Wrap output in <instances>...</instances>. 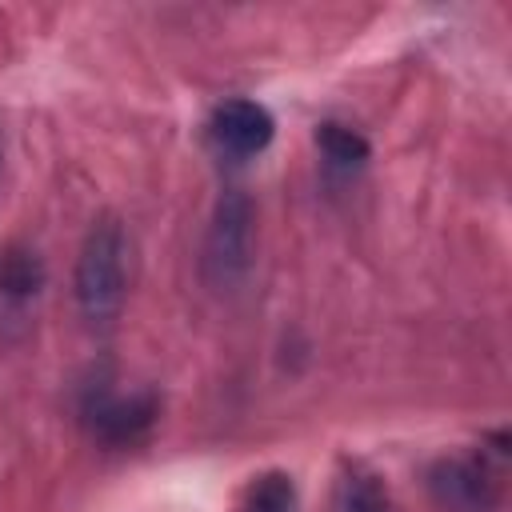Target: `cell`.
I'll return each instance as SVG.
<instances>
[{"label":"cell","mask_w":512,"mask_h":512,"mask_svg":"<svg viewBox=\"0 0 512 512\" xmlns=\"http://www.w3.org/2000/svg\"><path fill=\"white\" fill-rule=\"evenodd\" d=\"M128 300V236L116 216H96L76 256V304L92 328H112Z\"/></svg>","instance_id":"6da1fadb"},{"label":"cell","mask_w":512,"mask_h":512,"mask_svg":"<svg viewBox=\"0 0 512 512\" xmlns=\"http://www.w3.org/2000/svg\"><path fill=\"white\" fill-rule=\"evenodd\" d=\"M504 432L496 436V448L484 452H460L440 456L428 468V492L440 512H500L504 504Z\"/></svg>","instance_id":"7a4b0ae2"},{"label":"cell","mask_w":512,"mask_h":512,"mask_svg":"<svg viewBox=\"0 0 512 512\" xmlns=\"http://www.w3.org/2000/svg\"><path fill=\"white\" fill-rule=\"evenodd\" d=\"M252 224H256L252 200L240 188H228L212 208V220H208V232H204V252H200V272L212 288L228 292L248 276V268H252Z\"/></svg>","instance_id":"3957f363"},{"label":"cell","mask_w":512,"mask_h":512,"mask_svg":"<svg viewBox=\"0 0 512 512\" xmlns=\"http://www.w3.org/2000/svg\"><path fill=\"white\" fill-rule=\"evenodd\" d=\"M80 420L92 440L108 448H132L156 428L160 400L156 392H116L108 384H88L80 392Z\"/></svg>","instance_id":"277c9868"},{"label":"cell","mask_w":512,"mask_h":512,"mask_svg":"<svg viewBox=\"0 0 512 512\" xmlns=\"http://www.w3.org/2000/svg\"><path fill=\"white\" fill-rule=\"evenodd\" d=\"M272 136H276L272 112L248 96H232V100L216 104L208 116V144L228 160L260 156L272 144Z\"/></svg>","instance_id":"5b68a950"},{"label":"cell","mask_w":512,"mask_h":512,"mask_svg":"<svg viewBox=\"0 0 512 512\" xmlns=\"http://www.w3.org/2000/svg\"><path fill=\"white\" fill-rule=\"evenodd\" d=\"M44 288V260L32 252V248H4L0 256V312L12 320V316H24L32 308V300L40 296Z\"/></svg>","instance_id":"8992f818"},{"label":"cell","mask_w":512,"mask_h":512,"mask_svg":"<svg viewBox=\"0 0 512 512\" xmlns=\"http://www.w3.org/2000/svg\"><path fill=\"white\" fill-rule=\"evenodd\" d=\"M328 512H400V508L376 472H368L364 464H344L336 472Z\"/></svg>","instance_id":"52a82bcc"},{"label":"cell","mask_w":512,"mask_h":512,"mask_svg":"<svg viewBox=\"0 0 512 512\" xmlns=\"http://www.w3.org/2000/svg\"><path fill=\"white\" fill-rule=\"evenodd\" d=\"M316 148L332 176H356L368 164V140L352 124H340V120L316 124Z\"/></svg>","instance_id":"ba28073f"},{"label":"cell","mask_w":512,"mask_h":512,"mask_svg":"<svg viewBox=\"0 0 512 512\" xmlns=\"http://www.w3.org/2000/svg\"><path fill=\"white\" fill-rule=\"evenodd\" d=\"M244 512H300L296 484L288 472H264L244 492Z\"/></svg>","instance_id":"9c48e42d"}]
</instances>
